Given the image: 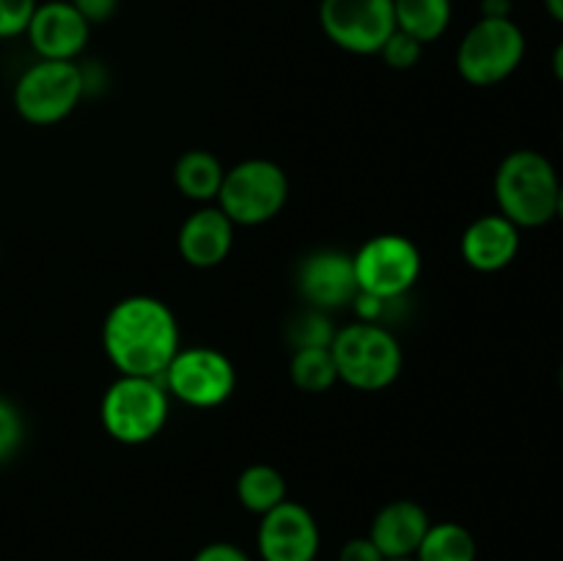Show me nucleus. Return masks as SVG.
<instances>
[{
  "instance_id": "1",
  "label": "nucleus",
  "mask_w": 563,
  "mask_h": 561,
  "mask_svg": "<svg viewBox=\"0 0 563 561\" xmlns=\"http://www.w3.org/2000/svg\"><path fill=\"white\" fill-rule=\"evenodd\" d=\"M104 355L126 377H163L179 346L174 311L152 295L115 302L102 324Z\"/></svg>"
},
{
  "instance_id": "2",
  "label": "nucleus",
  "mask_w": 563,
  "mask_h": 561,
  "mask_svg": "<svg viewBox=\"0 0 563 561\" xmlns=\"http://www.w3.org/2000/svg\"><path fill=\"white\" fill-rule=\"evenodd\" d=\"M561 179L555 165L537 148H515L495 170L498 212L517 229H542L555 220Z\"/></svg>"
},
{
  "instance_id": "3",
  "label": "nucleus",
  "mask_w": 563,
  "mask_h": 561,
  "mask_svg": "<svg viewBox=\"0 0 563 561\" xmlns=\"http://www.w3.org/2000/svg\"><path fill=\"white\" fill-rule=\"evenodd\" d=\"M330 355L335 361L339 383L368 394L390 388L405 366L399 339L385 324L363 322V319L335 330Z\"/></svg>"
},
{
  "instance_id": "4",
  "label": "nucleus",
  "mask_w": 563,
  "mask_h": 561,
  "mask_svg": "<svg viewBox=\"0 0 563 561\" xmlns=\"http://www.w3.org/2000/svg\"><path fill=\"white\" fill-rule=\"evenodd\" d=\"M102 427L124 446H143L157 438L170 416V399L159 377L121 374L102 396Z\"/></svg>"
},
{
  "instance_id": "5",
  "label": "nucleus",
  "mask_w": 563,
  "mask_h": 561,
  "mask_svg": "<svg viewBox=\"0 0 563 561\" xmlns=\"http://www.w3.org/2000/svg\"><path fill=\"white\" fill-rule=\"evenodd\" d=\"M526 58V33L511 16H482L467 28L456 50V72L476 88L498 86L520 69Z\"/></svg>"
},
{
  "instance_id": "6",
  "label": "nucleus",
  "mask_w": 563,
  "mask_h": 561,
  "mask_svg": "<svg viewBox=\"0 0 563 561\" xmlns=\"http://www.w3.org/2000/svg\"><path fill=\"white\" fill-rule=\"evenodd\" d=\"M214 201L234 226L269 223L289 201V176L273 160H242L225 170Z\"/></svg>"
},
{
  "instance_id": "7",
  "label": "nucleus",
  "mask_w": 563,
  "mask_h": 561,
  "mask_svg": "<svg viewBox=\"0 0 563 561\" xmlns=\"http://www.w3.org/2000/svg\"><path fill=\"white\" fill-rule=\"evenodd\" d=\"M86 94L82 69L75 61H42L27 66L14 86V108L27 124L49 127L64 121Z\"/></svg>"
},
{
  "instance_id": "8",
  "label": "nucleus",
  "mask_w": 563,
  "mask_h": 561,
  "mask_svg": "<svg viewBox=\"0 0 563 561\" xmlns=\"http://www.w3.org/2000/svg\"><path fill=\"white\" fill-rule=\"evenodd\" d=\"M357 292L394 302L416 286L421 275V251L401 234H377L352 256Z\"/></svg>"
},
{
  "instance_id": "9",
  "label": "nucleus",
  "mask_w": 563,
  "mask_h": 561,
  "mask_svg": "<svg viewBox=\"0 0 563 561\" xmlns=\"http://www.w3.org/2000/svg\"><path fill=\"white\" fill-rule=\"evenodd\" d=\"M159 380H163L168 396L187 407H198V410L220 407L236 391L234 363L214 346L179 350Z\"/></svg>"
},
{
  "instance_id": "10",
  "label": "nucleus",
  "mask_w": 563,
  "mask_h": 561,
  "mask_svg": "<svg viewBox=\"0 0 563 561\" xmlns=\"http://www.w3.org/2000/svg\"><path fill=\"white\" fill-rule=\"evenodd\" d=\"M319 25L335 47L352 55H379L396 31L394 0H322Z\"/></svg>"
},
{
  "instance_id": "11",
  "label": "nucleus",
  "mask_w": 563,
  "mask_h": 561,
  "mask_svg": "<svg viewBox=\"0 0 563 561\" xmlns=\"http://www.w3.org/2000/svg\"><path fill=\"white\" fill-rule=\"evenodd\" d=\"M256 544L262 561H317L322 534L311 509L286 498L262 515Z\"/></svg>"
},
{
  "instance_id": "12",
  "label": "nucleus",
  "mask_w": 563,
  "mask_h": 561,
  "mask_svg": "<svg viewBox=\"0 0 563 561\" xmlns=\"http://www.w3.org/2000/svg\"><path fill=\"white\" fill-rule=\"evenodd\" d=\"M25 36L42 61H75L86 50L91 25L71 0H47L36 6Z\"/></svg>"
},
{
  "instance_id": "13",
  "label": "nucleus",
  "mask_w": 563,
  "mask_h": 561,
  "mask_svg": "<svg viewBox=\"0 0 563 561\" xmlns=\"http://www.w3.org/2000/svg\"><path fill=\"white\" fill-rule=\"evenodd\" d=\"M297 292L308 306L319 311H333L357 297L355 264L341 251H313L297 267Z\"/></svg>"
},
{
  "instance_id": "14",
  "label": "nucleus",
  "mask_w": 563,
  "mask_h": 561,
  "mask_svg": "<svg viewBox=\"0 0 563 561\" xmlns=\"http://www.w3.org/2000/svg\"><path fill=\"white\" fill-rule=\"evenodd\" d=\"M460 251L476 273H500L520 253V229L500 212L482 215L465 229Z\"/></svg>"
},
{
  "instance_id": "15",
  "label": "nucleus",
  "mask_w": 563,
  "mask_h": 561,
  "mask_svg": "<svg viewBox=\"0 0 563 561\" xmlns=\"http://www.w3.org/2000/svg\"><path fill=\"white\" fill-rule=\"evenodd\" d=\"M176 245L190 267H218L234 248V223L220 212V207H201L181 223Z\"/></svg>"
},
{
  "instance_id": "16",
  "label": "nucleus",
  "mask_w": 563,
  "mask_h": 561,
  "mask_svg": "<svg viewBox=\"0 0 563 561\" xmlns=\"http://www.w3.org/2000/svg\"><path fill=\"white\" fill-rule=\"evenodd\" d=\"M429 526L432 520L418 501H390L374 515L368 539L385 559H412Z\"/></svg>"
},
{
  "instance_id": "17",
  "label": "nucleus",
  "mask_w": 563,
  "mask_h": 561,
  "mask_svg": "<svg viewBox=\"0 0 563 561\" xmlns=\"http://www.w3.org/2000/svg\"><path fill=\"white\" fill-rule=\"evenodd\" d=\"M223 163L212 152H203V148H190L174 165L176 187L190 201H214L220 193V185H223Z\"/></svg>"
},
{
  "instance_id": "18",
  "label": "nucleus",
  "mask_w": 563,
  "mask_h": 561,
  "mask_svg": "<svg viewBox=\"0 0 563 561\" xmlns=\"http://www.w3.org/2000/svg\"><path fill=\"white\" fill-rule=\"evenodd\" d=\"M451 0H394L396 31H405L416 42H438L451 25Z\"/></svg>"
},
{
  "instance_id": "19",
  "label": "nucleus",
  "mask_w": 563,
  "mask_h": 561,
  "mask_svg": "<svg viewBox=\"0 0 563 561\" xmlns=\"http://www.w3.org/2000/svg\"><path fill=\"white\" fill-rule=\"evenodd\" d=\"M236 498L253 515H267L269 509L286 501L284 473L273 465H264V462L247 465L236 479Z\"/></svg>"
},
{
  "instance_id": "20",
  "label": "nucleus",
  "mask_w": 563,
  "mask_h": 561,
  "mask_svg": "<svg viewBox=\"0 0 563 561\" xmlns=\"http://www.w3.org/2000/svg\"><path fill=\"white\" fill-rule=\"evenodd\" d=\"M416 561H476V537L462 522H432L427 537L418 544Z\"/></svg>"
},
{
  "instance_id": "21",
  "label": "nucleus",
  "mask_w": 563,
  "mask_h": 561,
  "mask_svg": "<svg viewBox=\"0 0 563 561\" xmlns=\"http://www.w3.org/2000/svg\"><path fill=\"white\" fill-rule=\"evenodd\" d=\"M289 374L295 388L306 391V394H324V391H330L339 383V372H335L330 346H302V350H295Z\"/></svg>"
},
{
  "instance_id": "22",
  "label": "nucleus",
  "mask_w": 563,
  "mask_h": 561,
  "mask_svg": "<svg viewBox=\"0 0 563 561\" xmlns=\"http://www.w3.org/2000/svg\"><path fill=\"white\" fill-rule=\"evenodd\" d=\"M333 336L335 328L330 322L328 311H319V308L300 311L289 322V341L295 344V350H302V346H330Z\"/></svg>"
},
{
  "instance_id": "23",
  "label": "nucleus",
  "mask_w": 563,
  "mask_h": 561,
  "mask_svg": "<svg viewBox=\"0 0 563 561\" xmlns=\"http://www.w3.org/2000/svg\"><path fill=\"white\" fill-rule=\"evenodd\" d=\"M421 53L423 44L416 42L412 36H407L405 31L390 33V38L383 44V50H379V55H383V61L390 69H412V66L421 61Z\"/></svg>"
},
{
  "instance_id": "24",
  "label": "nucleus",
  "mask_w": 563,
  "mask_h": 561,
  "mask_svg": "<svg viewBox=\"0 0 563 561\" xmlns=\"http://www.w3.org/2000/svg\"><path fill=\"white\" fill-rule=\"evenodd\" d=\"M36 6V0H0V38L22 36Z\"/></svg>"
},
{
  "instance_id": "25",
  "label": "nucleus",
  "mask_w": 563,
  "mask_h": 561,
  "mask_svg": "<svg viewBox=\"0 0 563 561\" xmlns=\"http://www.w3.org/2000/svg\"><path fill=\"white\" fill-rule=\"evenodd\" d=\"M22 435H25V427H22L20 410L0 396V462H5L20 449Z\"/></svg>"
},
{
  "instance_id": "26",
  "label": "nucleus",
  "mask_w": 563,
  "mask_h": 561,
  "mask_svg": "<svg viewBox=\"0 0 563 561\" xmlns=\"http://www.w3.org/2000/svg\"><path fill=\"white\" fill-rule=\"evenodd\" d=\"M71 6L80 11L88 25H102V22L113 20L119 11V0H71Z\"/></svg>"
},
{
  "instance_id": "27",
  "label": "nucleus",
  "mask_w": 563,
  "mask_h": 561,
  "mask_svg": "<svg viewBox=\"0 0 563 561\" xmlns=\"http://www.w3.org/2000/svg\"><path fill=\"white\" fill-rule=\"evenodd\" d=\"M339 561H385V556L366 534V537H352L350 542L341 544Z\"/></svg>"
},
{
  "instance_id": "28",
  "label": "nucleus",
  "mask_w": 563,
  "mask_h": 561,
  "mask_svg": "<svg viewBox=\"0 0 563 561\" xmlns=\"http://www.w3.org/2000/svg\"><path fill=\"white\" fill-rule=\"evenodd\" d=\"M192 561H253L242 548L231 542H209L192 556Z\"/></svg>"
},
{
  "instance_id": "29",
  "label": "nucleus",
  "mask_w": 563,
  "mask_h": 561,
  "mask_svg": "<svg viewBox=\"0 0 563 561\" xmlns=\"http://www.w3.org/2000/svg\"><path fill=\"white\" fill-rule=\"evenodd\" d=\"M511 9H515V0H482V16L504 20V16H511Z\"/></svg>"
},
{
  "instance_id": "30",
  "label": "nucleus",
  "mask_w": 563,
  "mask_h": 561,
  "mask_svg": "<svg viewBox=\"0 0 563 561\" xmlns=\"http://www.w3.org/2000/svg\"><path fill=\"white\" fill-rule=\"evenodd\" d=\"M553 75L563 86V38L559 42V47L553 50Z\"/></svg>"
},
{
  "instance_id": "31",
  "label": "nucleus",
  "mask_w": 563,
  "mask_h": 561,
  "mask_svg": "<svg viewBox=\"0 0 563 561\" xmlns=\"http://www.w3.org/2000/svg\"><path fill=\"white\" fill-rule=\"evenodd\" d=\"M544 11H548L559 25H563V0H544Z\"/></svg>"
},
{
  "instance_id": "32",
  "label": "nucleus",
  "mask_w": 563,
  "mask_h": 561,
  "mask_svg": "<svg viewBox=\"0 0 563 561\" xmlns=\"http://www.w3.org/2000/svg\"><path fill=\"white\" fill-rule=\"evenodd\" d=\"M555 220H561L563 223V182L559 187V198H555Z\"/></svg>"
},
{
  "instance_id": "33",
  "label": "nucleus",
  "mask_w": 563,
  "mask_h": 561,
  "mask_svg": "<svg viewBox=\"0 0 563 561\" xmlns=\"http://www.w3.org/2000/svg\"><path fill=\"white\" fill-rule=\"evenodd\" d=\"M559 388H561V394H563V363H561V369H559Z\"/></svg>"
},
{
  "instance_id": "34",
  "label": "nucleus",
  "mask_w": 563,
  "mask_h": 561,
  "mask_svg": "<svg viewBox=\"0 0 563 561\" xmlns=\"http://www.w3.org/2000/svg\"><path fill=\"white\" fill-rule=\"evenodd\" d=\"M385 561H416V559H385Z\"/></svg>"
},
{
  "instance_id": "35",
  "label": "nucleus",
  "mask_w": 563,
  "mask_h": 561,
  "mask_svg": "<svg viewBox=\"0 0 563 561\" xmlns=\"http://www.w3.org/2000/svg\"><path fill=\"white\" fill-rule=\"evenodd\" d=\"M561 146H563V127H561Z\"/></svg>"
}]
</instances>
